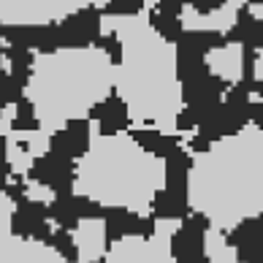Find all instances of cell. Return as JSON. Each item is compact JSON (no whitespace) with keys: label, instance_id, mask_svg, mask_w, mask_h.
<instances>
[{"label":"cell","instance_id":"e0dca14e","mask_svg":"<svg viewBox=\"0 0 263 263\" xmlns=\"http://www.w3.org/2000/svg\"><path fill=\"white\" fill-rule=\"evenodd\" d=\"M250 122L255 125V128H260L263 130V101H252L250 103Z\"/></svg>","mask_w":263,"mask_h":263},{"label":"cell","instance_id":"ac0fdd59","mask_svg":"<svg viewBox=\"0 0 263 263\" xmlns=\"http://www.w3.org/2000/svg\"><path fill=\"white\" fill-rule=\"evenodd\" d=\"M252 95H258V98L263 101V79H255V84H252Z\"/></svg>","mask_w":263,"mask_h":263},{"label":"cell","instance_id":"7a4b0ae2","mask_svg":"<svg viewBox=\"0 0 263 263\" xmlns=\"http://www.w3.org/2000/svg\"><path fill=\"white\" fill-rule=\"evenodd\" d=\"M103 263H174L171 239L165 247H158V236H125L109 247V252L103 255Z\"/></svg>","mask_w":263,"mask_h":263},{"label":"cell","instance_id":"7c38bea8","mask_svg":"<svg viewBox=\"0 0 263 263\" xmlns=\"http://www.w3.org/2000/svg\"><path fill=\"white\" fill-rule=\"evenodd\" d=\"M147 8V0H109L101 6L103 16H139Z\"/></svg>","mask_w":263,"mask_h":263},{"label":"cell","instance_id":"9a60e30c","mask_svg":"<svg viewBox=\"0 0 263 263\" xmlns=\"http://www.w3.org/2000/svg\"><path fill=\"white\" fill-rule=\"evenodd\" d=\"M155 11L163 14V16H171V19H182L184 3H182V0H160V3L155 6Z\"/></svg>","mask_w":263,"mask_h":263},{"label":"cell","instance_id":"6da1fadb","mask_svg":"<svg viewBox=\"0 0 263 263\" xmlns=\"http://www.w3.org/2000/svg\"><path fill=\"white\" fill-rule=\"evenodd\" d=\"M101 6H84L76 14L57 22V44L60 49H87L101 38Z\"/></svg>","mask_w":263,"mask_h":263},{"label":"cell","instance_id":"8992f818","mask_svg":"<svg viewBox=\"0 0 263 263\" xmlns=\"http://www.w3.org/2000/svg\"><path fill=\"white\" fill-rule=\"evenodd\" d=\"M190 171H193V155L187 149H174L165 158V190L182 201H190Z\"/></svg>","mask_w":263,"mask_h":263},{"label":"cell","instance_id":"30bf717a","mask_svg":"<svg viewBox=\"0 0 263 263\" xmlns=\"http://www.w3.org/2000/svg\"><path fill=\"white\" fill-rule=\"evenodd\" d=\"M41 128V120H38V114H35V106L30 98H22L16 103V114H14V120H11V130L14 133H33Z\"/></svg>","mask_w":263,"mask_h":263},{"label":"cell","instance_id":"52a82bcc","mask_svg":"<svg viewBox=\"0 0 263 263\" xmlns=\"http://www.w3.org/2000/svg\"><path fill=\"white\" fill-rule=\"evenodd\" d=\"M128 136H130L136 144H139L144 152L155 155V158H163V160L168 158L174 149H179V147H182L179 136L160 133V130H155V128H130Z\"/></svg>","mask_w":263,"mask_h":263},{"label":"cell","instance_id":"d6986e66","mask_svg":"<svg viewBox=\"0 0 263 263\" xmlns=\"http://www.w3.org/2000/svg\"><path fill=\"white\" fill-rule=\"evenodd\" d=\"M241 3H247V6H263V0H241Z\"/></svg>","mask_w":263,"mask_h":263},{"label":"cell","instance_id":"5bb4252c","mask_svg":"<svg viewBox=\"0 0 263 263\" xmlns=\"http://www.w3.org/2000/svg\"><path fill=\"white\" fill-rule=\"evenodd\" d=\"M184 3V8H193L196 14H201V16H209V14H214V11H220L222 6L228 3V0H182Z\"/></svg>","mask_w":263,"mask_h":263},{"label":"cell","instance_id":"5b68a950","mask_svg":"<svg viewBox=\"0 0 263 263\" xmlns=\"http://www.w3.org/2000/svg\"><path fill=\"white\" fill-rule=\"evenodd\" d=\"M90 136H92V128H90V120H68L65 128L54 130L49 136V144L46 149L54 152V155H63V158H71V160H79L87 155L90 149Z\"/></svg>","mask_w":263,"mask_h":263},{"label":"cell","instance_id":"4fadbf2b","mask_svg":"<svg viewBox=\"0 0 263 263\" xmlns=\"http://www.w3.org/2000/svg\"><path fill=\"white\" fill-rule=\"evenodd\" d=\"M95 49H101L106 57H109L111 65H122L125 46H122V41H120V35H117V33H101V38L95 41Z\"/></svg>","mask_w":263,"mask_h":263},{"label":"cell","instance_id":"9c48e42d","mask_svg":"<svg viewBox=\"0 0 263 263\" xmlns=\"http://www.w3.org/2000/svg\"><path fill=\"white\" fill-rule=\"evenodd\" d=\"M149 25L155 27V33H158L163 41H168V44H174L177 46L179 44V38H182V33H184V25H182V19H171V16H163V14H158L155 8H149Z\"/></svg>","mask_w":263,"mask_h":263},{"label":"cell","instance_id":"277c9868","mask_svg":"<svg viewBox=\"0 0 263 263\" xmlns=\"http://www.w3.org/2000/svg\"><path fill=\"white\" fill-rule=\"evenodd\" d=\"M90 122H98V133L101 136H117L122 130H130V114H128V103L122 101V95L117 87H111L109 95L103 101H98L87 114Z\"/></svg>","mask_w":263,"mask_h":263},{"label":"cell","instance_id":"8fae6325","mask_svg":"<svg viewBox=\"0 0 263 263\" xmlns=\"http://www.w3.org/2000/svg\"><path fill=\"white\" fill-rule=\"evenodd\" d=\"M46 245H49L63 260H68V263H79V247H76V239H73L71 231L54 228V233L49 236V241H46Z\"/></svg>","mask_w":263,"mask_h":263},{"label":"cell","instance_id":"ba28073f","mask_svg":"<svg viewBox=\"0 0 263 263\" xmlns=\"http://www.w3.org/2000/svg\"><path fill=\"white\" fill-rule=\"evenodd\" d=\"M226 46H231V44H228L226 33H220V30H184L179 44H177V49L198 54V57H206L209 52L226 49Z\"/></svg>","mask_w":263,"mask_h":263},{"label":"cell","instance_id":"3957f363","mask_svg":"<svg viewBox=\"0 0 263 263\" xmlns=\"http://www.w3.org/2000/svg\"><path fill=\"white\" fill-rule=\"evenodd\" d=\"M0 263H68L44 241L14 236L8 228H0Z\"/></svg>","mask_w":263,"mask_h":263},{"label":"cell","instance_id":"2e32d148","mask_svg":"<svg viewBox=\"0 0 263 263\" xmlns=\"http://www.w3.org/2000/svg\"><path fill=\"white\" fill-rule=\"evenodd\" d=\"M212 147H214V144L209 139H203L201 133H193L190 141H187V152H209Z\"/></svg>","mask_w":263,"mask_h":263}]
</instances>
